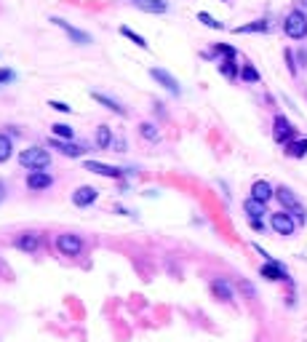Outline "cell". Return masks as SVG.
<instances>
[{"instance_id": "cell-1", "label": "cell", "mask_w": 307, "mask_h": 342, "mask_svg": "<svg viewBox=\"0 0 307 342\" xmlns=\"http://www.w3.org/2000/svg\"><path fill=\"white\" fill-rule=\"evenodd\" d=\"M19 163L29 171H45L51 163V155L45 147H27V150L19 155Z\"/></svg>"}, {"instance_id": "cell-2", "label": "cell", "mask_w": 307, "mask_h": 342, "mask_svg": "<svg viewBox=\"0 0 307 342\" xmlns=\"http://www.w3.org/2000/svg\"><path fill=\"white\" fill-rule=\"evenodd\" d=\"M283 32H286L291 40H302L307 38V14L305 11H291L283 19Z\"/></svg>"}, {"instance_id": "cell-3", "label": "cell", "mask_w": 307, "mask_h": 342, "mask_svg": "<svg viewBox=\"0 0 307 342\" xmlns=\"http://www.w3.org/2000/svg\"><path fill=\"white\" fill-rule=\"evenodd\" d=\"M53 246H56V252L64 254V256H78L83 252V238L72 236V232H61V236H56V240H53Z\"/></svg>"}, {"instance_id": "cell-4", "label": "cell", "mask_w": 307, "mask_h": 342, "mask_svg": "<svg viewBox=\"0 0 307 342\" xmlns=\"http://www.w3.org/2000/svg\"><path fill=\"white\" fill-rule=\"evenodd\" d=\"M273 136H275V142H278V144H289V142H294V139H297V128L291 126L283 115H278L275 123H273Z\"/></svg>"}, {"instance_id": "cell-5", "label": "cell", "mask_w": 307, "mask_h": 342, "mask_svg": "<svg viewBox=\"0 0 307 342\" xmlns=\"http://www.w3.org/2000/svg\"><path fill=\"white\" fill-rule=\"evenodd\" d=\"M270 228L278 232V236H294L297 222H294V216H291L289 212H275L270 216Z\"/></svg>"}, {"instance_id": "cell-6", "label": "cell", "mask_w": 307, "mask_h": 342, "mask_svg": "<svg viewBox=\"0 0 307 342\" xmlns=\"http://www.w3.org/2000/svg\"><path fill=\"white\" fill-rule=\"evenodd\" d=\"M275 198H278V204L286 206L291 214H299V220L305 216V208H302V204H299V198L289 188H278V190H275Z\"/></svg>"}, {"instance_id": "cell-7", "label": "cell", "mask_w": 307, "mask_h": 342, "mask_svg": "<svg viewBox=\"0 0 307 342\" xmlns=\"http://www.w3.org/2000/svg\"><path fill=\"white\" fill-rule=\"evenodd\" d=\"M259 273H262L265 278H270V281H286V284H291V278H289V273H286V268H283L278 260H267Z\"/></svg>"}, {"instance_id": "cell-8", "label": "cell", "mask_w": 307, "mask_h": 342, "mask_svg": "<svg viewBox=\"0 0 307 342\" xmlns=\"http://www.w3.org/2000/svg\"><path fill=\"white\" fill-rule=\"evenodd\" d=\"M150 75L155 78V80H158L160 86H163V88H166L171 96H179V94H182L179 83H176L174 78H171V72H166V70H160V67H152V70H150Z\"/></svg>"}, {"instance_id": "cell-9", "label": "cell", "mask_w": 307, "mask_h": 342, "mask_svg": "<svg viewBox=\"0 0 307 342\" xmlns=\"http://www.w3.org/2000/svg\"><path fill=\"white\" fill-rule=\"evenodd\" d=\"M51 22L64 30V32L70 35V40H72V43H83V46H88V43H91V35H88V32H83V30H78V27H72L70 22L59 19V16H51Z\"/></svg>"}, {"instance_id": "cell-10", "label": "cell", "mask_w": 307, "mask_h": 342, "mask_svg": "<svg viewBox=\"0 0 307 342\" xmlns=\"http://www.w3.org/2000/svg\"><path fill=\"white\" fill-rule=\"evenodd\" d=\"M83 166H86V171H91V174L110 176V180H120V176H123V171L118 166H107V163H99V160H86Z\"/></svg>"}, {"instance_id": "cell-11", "label": "cell", "mask_w": 307, "mask_h": 342, "mask_svg": "<svg viewBox=\"0 0 307 342\" xmlns=\"http://www.w3.org/2000/svg\"><path fill=\"white\" fill-rule=\"evenodd\" d=\"M48 144L53 150H59L61 155H67V158H80L83 155V144H75V142H67V139H48Z\"/></svg>"}, {"instance_id": "cell-12", "label": "cell", "mask_w": 307, "mask_h": 342, "mask_svg": "<svg viewBox=\"0 0 307 342\" xmlns=\"http://www.w3.org/2000/svg\"><path fill=\"white\" fill-rule=\"evenodd\" d=\"M126 3L136 6V8L144 11V14H166V11H168V3H166V0H126Z\"/></svg>"}, {"instance_id": "cell-13", "label": "cell", "mask_w": 307, "mask_h": 342, "mask_svg": "<svg viewBox=\"0 0 307 342\" xmlns=\"http://www.w3.org/2000/svg\"><path fill=\"white\" fill-rule=\"evenodd\" d=\"M53 184V176L45 174V171H29L27 176V188L29 190H48Z\"/></svg>"}, {"instance_id": "cell-14", "label": "cell", "mask_w": 307, "mask_h": 342, "mask_svg": "<svg viewBox=\"0 0 307 342\" xmlns=\"http://www.w3.org/2000/svg\"><path fill=\"white\" fill-rule=\"evenodd\" d=\"M13 246L16 248H21V252H37V248H40V236H37V232H21V236L13 240Z\"/></svg>"}, {"instance_id": "cell-15", "label": "cell", "mask_w": 307, "mask_h": 342, "mask_svg": "<svg viewBox=\"0 0 307 342\" xmlns=\"http://www.w3.org/2000/svg\"><path fill=\"white\" fill-rule=\"evenodd\" d=\"M96 198H99V192H96L94 188H78V190L72 192V204L78 206V208H86V206H91Z\"/></svg>"}, {"instance_id": "cell-16", "label": "cell", "mask_w": 307, "mask_h": 342, "mask_svg": "<svg viewBox=\"0 0 307 342\" xmlns=\"http://www.w3.org/2000/svg\"><path fill=\"white\" fill-rule=\"evenodd\" d=\"M275 196V190H273V184L270 182H265V180H259L251 184V198H257V200H262V204H267Z\"/></svg>"}, {"instance_id": "cell-17", "label": "cell", "mask_w": 307, "mask_h": 342, "mask_svg": "<svg viewBox=\"0 0 307 342\" xmlns=\"http://www.w3.org/2000/svg\"><path fill=\"white\" fill-rule=\"evenodd\" d=\"M211 292H214V297L222 300V302H230V300H233V286H230L227 281H222V278H217V281L211 284Z\"/></svg>"}, {"instance_id": "cell-18", "label": "cell", "mask_w": 307, "mask_h": 342, "mask_svg": "<svg viewBox=\"0 0 307 342\" xmlns=\"http://www.w3.org/2000/svg\"><path fill=\"white\" fill-rule=\"evenodd\" d=\"M91 96H94L99 104H104L110 112H115V115H126V110H123V104H118V102H115V99H110L107 94H99V91H94V94H91Z\"/></svg>"}, {"instance_id": "cell-19", "label": "cell", "mask_w": 307, "mask_h": 342, "mask_svg": "<svg viewBox=\"0 0 307 342\" xmlns=\"http://www.w3.org/2000/svg\"><path fill=\"white\" fill-rule=\"evenodd\" d=\"M243 212L249 214V220H259V216L265 214V204H262V200H257V198H249L243 204Z\"/></svg>"}, {"instance_id": "cell-20", "label": "cell", "mask_w": 307, "mask_h": 342, "mask_svg": "<svg viewBox=\"0 0 307 342\" xmlns=\"http://www.w3.org/2000/svg\"><path fill=\"white\" fill-rule=\"evenodd\" d=\"M286 155L289 158H305L307 155V139H294L286 144Z\"/></svg>"}, {"instance_id": "cell-21", "label": "cell", "mask_w": 307, "mask_h": 342, "mask_svg": "<svg viewBox=\"0 0 307 342\" xmlns=\"http://www.w3.org/2000/svg\"><path fill=\"white\" fill-rule=\"evenodd\" d=\"M219 72L225 75V78H230V80H233V78H241V67L235 64V59H225L219 64Z\"/></svg>"}, {"instance_id": "cell-22", "label": "cell", "mask_w": 307, "mask_h": 342, "mask_svg": "<svg viewBox=\"0 0 307 342\" xmlns=\"http://www.w3.org/2000/svg\"><path fill=\"white\" fill-rule=\"evenodd\" d=\"M270 30V24L262 19V22H251V24H243V27H238L235 32H241V35H246V32H267Z\"/></svg>"}, {"instance_id": "cell-23", "label": "cell", "mask_w": 307, "mask_h": 342, "mask_svg": "<svg viewBox=\"0 0 307 342\" xmlns=\"http://www.w3.org/2000/svg\"><path fill=\"white\" fill-rule=\"evenodd\" d=\"M13 155V144H11V139L5 136V134H0V163H5Z\"/></svg>"}, {"instance_id": "cell-24", "label": "cell", "mask_w": 307, "mask_h": 342, "mask_svg": "<svg viewBox=\"0 0 307 342\" xmlns=\"http://www.w3.org/2000/svg\"><path fill=\"white\" fill-rule=\"evenodd\" d=\"M110 142H112L110 126H99L96 128V147H110Z\"/></svg>"}, {"instance_id": "cell-25", "label": "cell", "mask_w": 307, "mask_h": 342, "mask_svg": "<svg viewBox=\"0 0 307 342\" xmlns=\"http://www.w3.org/2000/svg\"><path fill=\"white\" fill-rule=\"evenodd\" d=\"M120 35H123V38H128V40H131V43H136V46H139V48H147V40H144L142 35H136L131 27H126V24H123V27H120Z\"/></svg>"}, {"instance_id": "cell-26", "label": "cell", "mask_w": 307, "mask_h": 342, "mask_svg": "<svg viewBox=\"0 0 307 342\" xmlns=\"http://www.w3.org/2000/svg\"><path fill=\"white\" fill-rule=\"evenodd\" d=\"M241 78H243L246 83H257L259 80V70L254 64H243L241 67Z\"/></svg>"}, {"instance_id": "cell-27", "label": "cell", "mask_w": 307, "mask_h": 342, "mask_svg": "<svg viewBox=\"0 0 307 342\" xmlns=\"http://www.w3.org/2000/svg\"><path fill=\"white\" fill-rule=\"evenodd\" d=\"M139 134H142L144 139H150V142H158V139H160V131L152 126V123H142V126H139Z\"/></svg>"}, {"instance_id": "cell-28", "label": "cell", "mask_w": 307, "mask_h": 342, "mask_svg": "<svg viewBox=\"0 0 307 342\" xmlns=\"http://www.w3.org/2000/svg\"><path fill=\"white\" fill-rule=\"evenodd\" d=\"M51 131H53V136H56V139H67V142H70V139L75 136V131H72L70 126H64V123H56V126H53Z\"/></svg>"}, {"instance_id": "cell-29", "label": "cell", "mask_w": 307, "mask_h": 342, "mask_svg": "<svg viewBox=\"0 0 307 342\" xmlns=\"http://www.w3.org/2000/svg\"><path fill=\"white\" fill-rule=\"evenodd\" d=\"M211 54H225V59H235L238 56V51L233 48V46H227V43H217Z\"/></svg>"}, {"instance_id": "cell-30", "label": "cell", "mask_w": 307, "mask_h": 342, "mask_svg": "<svg viewBox=\"0 0 307 342\" xmlns=\"http://www.w3.org/2000/svg\"><path fill=\"white\" fill-rule=\"evenodd\" d=\"M198 22H201V24H206V27L222 30V22H217V19H214V16H209V14H206V11H201V14H198Z\"/></svg>"}, {"instance_id": "cell-31", "label": "cell", "mask_w": 307, "mask_h": 342, "mask_svg": "<svg viewBox=\"0 0 307 342\" xmlns=\"http://www.w3.org/2000/svg\"><path fill=\"white\" fill-rule=\"evenodd\" d=\"M48 104L53 107V110H59V112H70V104H64V102H56V99H51Z\"/></svg>"}, {"instance_id": "cell-32", "label": "cell", "mask_w": 307, "mask_h": 342, "mask_svg": "<svg viewBox=\"0 0 307 342\" xmlns=\"http://www.w3.org/2000/svg\"><path fill=\"white\" fill-rule=\"evenodd\" d=\"M286 64L291 70V75H297V62H294V54H291V51H286Z\"/></svg>"}, {"instance_id": "cell-33", "label": "cell", "mask_w": 307, "mask_h": 342, "mask_svg": "<svg viewBox=\"0 0 307 342\" xmlns=\"http://www.w3.org/2000/svg\"><path fill=\"white\" fill-rule=\"evenodd\" d=\"M241 289H243L246 297H254V294H257V292H254V286H251L249 281H241Z\"/></svg>"}, {"instance_id": "cell-34", "label": "cell", "mask_w": 307, "mask_h": 342, "mask_svg": "<svg viewBox=\"0 0 307 342\" xmlns=\"http://www.w3.org/2000/svg\"><path fill=\"white\" fill-rule=\"evenodd\" d=\"M8 80H13V72L11 70H0V83H8Z\"/></svg>"}, {"instance_id": "cell-35", "label": "cell", "mask_w": 307, "mask_h": 342, "mask_svg": "<svg viewBox=\"0 0 307 342\" xmlns=\"http://www.w3.org/2000/svg\"><path fill=\"white\" fill-rule=\"evenodd\" d=\"M251 228H254L257 232H259V230H265V228H262V222H259V220H251Z\"/></svg>"}, {"instance_id": "cell-36", "label": "cell", "mask_w": 307, "mask_h": 342, "mask_svg": "<svg viewBox=\"0 0 307 342\" xmlns=\"http://www.w3.org/2000/svg\"><path fill=\"white\" fill-rule=\"evenodd\" d=\"M3 198H5V184L0 182V204H3Z\"/></svg>"}, {"instance_id": "cell-37", "label": "cell", "mask_w": 307, "mask_h": 342, "mask_svg": "<svg viewBox=\"0 0 307 342\" xmlns=\"http://www.w3.org/2000/svg\"><path fill=\"white\" fill-rule=\"evenodd\" d=\"M222 3H227V0H222Z\"/></svg>"}]
</instances>
